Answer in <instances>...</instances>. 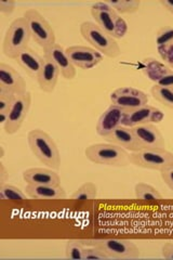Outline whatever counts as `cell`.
<instances>
[{
    "mask_svg": "<svg viewBox=\"0 0 173 260\" xmlns=\"http://www.w3.org/2000/svg\"><path fill=\"white\" fill-rule=\"evenodd\" d=\"M27 142L30 151L40 162L51 169H60L61 154L50 135L41 129H32L27 135Z\"/></svg>",
    "mask_w": 173,
    "mask_h": 260,
    "instance_id": "6da1fadb",
    "label": "cell"
},
{
    "mask_svg": "<svg viewBox=\"0 0 173 260\" xmlns=\"http://www.w3.org/2000/svg\"><path fill=\"white\" fill-rule=\"evenodd\" d=\"M87 159L96 165L126 167L131 164L130 152L113 143H94L85 150Z\"/></svg>",
    "mask_w": 173,
    "mask_h": 260,
    "instance_id": "7a4b0ae2",
    "label": "cell"
},
{
    "mask_svg": "<svg viewBox=\"0 0 173 260\" xmlns=\"http://www.w3.org/2000/svg\"><path fill=\"white\" fill-rule=\"evenodd\" d=\"M79 29L82 38L107 58L115 59L121 54V49L116 39L107 34L95 23L90 21L82 22Z\"/></svg>",
    "mask_w": 173,
    "mask_h": 260,
    "instance_id": "3957f363",
    "label": "cell"
},
{
    "mask_svg": "<svg viewBox=\"0 0 173 260\" xmlns=\"http://www.w3.org/2000/svg\"><path fill=\"white\" fill-rule=\"evenodd\" d=\"M31 38L27 22L24 18H18L11 22L4 38L3 51L7 58L15 60L24 49L28 47Z\"/></svg>",
    "mask_w": 173,
    "mask_h": 260,
    "instance_id": "277c9868",
    "label": "cell"
},
{
    "mask_svg": "<svg viewBox=\"0 0 173 260\" xmlns=\"http://www.w3.org/2000/svg\"><path fill=\"white\" fill-rule=\"evenodd\" d=\"M84 245L96 246L104 253L115 259H134L140 257V249L136 244L131 240L120 239H93L81 240Z\"/></svg>",
    "mask_w": 173,
    "mask_h": 260,
    "instance_id": "5b68a950",
    "label": "cell"
},
{
    "mask_svg": "<svg viewBox=\"0 0 173 260\" xmlns=\"http://www.w3.org/2000/svg\"><path fill=\"white\" fill-rule=\"evenodd\" d=\"M130 161L140 168L161 172L173 166V153L166 149H143L130 153Z\"/></svg>",
    "mask_w": 173,
    "mask_h": 260,
    "instance_id": "8992f818",
    "label": "cell"
},
{
    "mask_svg": "<svg viewBox=\"0 0 173 260\" xmlns=\"http://www.w3.org/2000/svg\"><path fill=\"white\" fill-rule=\"evenodd\" d=\"M23 18L26 20L31 38L43 49H47L55 45V34L45 16L36 9H28L24 13Z\"/></svg>",
    "mask_w": 173,
    "mask_h": 260,
    "instance_id": "52a82bcc",
    "label": "cell"
},
{
    "mask_svg": "<svg viewBox=\"0 0 173 260\" xmlns=\"http://www.w3.org/2000/svg\"><path fill=\"white\" fill-rule=\"evenodd\" d=\"M31 105V93L26 91L25 93L16 95L12 107L9 111V117L4 125L6 134L14 135L20 130L24 120L27 117Z\"/></svg>",
    "mask_w": 173,
    "mask_h": 260,
    "instance_id": "ba28073f",
    "label": "cell"
},
{
    "mask_svg": "<svg viewBox=\"0 0 173 260\" xmlns=\"http://www.w3.org/2000/svg\"><path fill=\"white\" fill-rule=\"evenodd\" d=\"M111 102L116 107L130 111L148 103V95L133 87H121L111 93Z\"/></svg>",
    "mask_w": 173,
    "mask_h": 260,
    "instance_id": "9c48e42d",
    "label": "cell"
},
{
    "mask_svg": "<svg viewBox=\"0 0 173 260\" xmlns=\"http://www.w3.org/2000/svg\"><path fill=\"white\" fill-rule=\"evenodd\" d=\"M164 114L153 105L146 104L141 108L126 111L122 126L133 128L147 124H159L163 120Z\"/></svg>",
    "mask_w": 173,
    "mask_h": 260,
    "instance_id": "30bf717a",
    "label": "cell"
},
{
    "mask_svg": "<svg viewBox=\"0 0 173 260\" xmlns=\"http://www.w3.org/2000/svg\"><path fill=\"white\" fill-rule=\"evenodd\" d=\"M66 53L75 68L81 70H91L100 64L104 55L94 48L86 46H72L66 49Z\"/></svg>",
    "mask_w": 173,
    "mask_h": 260,
    "instance_id": "8fae6325",
    "label": "cell"
},
{
    "mask_svg": "<svg viewBox=\"0 0 173 260\" xmlns=\"http://www.w3.org/2000/svg\"><path fill=\"white\" fill-rule=\"evenodd\" d=\"M44 58L53 62L65 79L72 80L75 78L77 74L75 65L71 62L66 53V49H64L61 45L55 44L47 49H44Z\"/></svg>",
    "mask_w": 173,
    "mask_h": 260,
    "instance_id": "7c38bea8",
    "label": "cell"
},
{
    "mask_svg": "<svg viewBox=\"0 0 173 260\" xmlns=\"http://www.w3.org/2000/svg\"><path fill=\"white\" fill-rule=\"evenodd\" d=\"M125 114V110H122L114 104H111L97 119V123L95 126L96 134L105 139V138L107 136H110L114 130H116L118 127L122 126Z\"/></svg>",
    "mask_w": 173,
    "mask_h": 260,
    "instance_id": "4fadbf2b",
    "label": "cell"
},
{
    "mask_svg": "<svg viewBox=\"0 0 173 260\" xmlns=\"http://www.w3.org/2000/svg\"><path fill=\"white\" fill-rule=\"evenodd\" d=\"M0 89L20 95L27 91V85L18 71L3 62L0 63Z\"/></svg>",
    "mask_w": 173,
    "mask_h": 260,
    "instance_id": "5bb4252c",
    "label": "cell"
},
{
    "mask_svg": "<svg viewBox=\"0 0 173 260\" xmlns=\"http://www.w3.org/2000/svg\"><path fill=\"white\" fill-rule=\"evenodd\" d=\"M136 139L143 149H166V142L160 130L154 124L141 125L132 128Z\"/></svg>",
    "mask_w": 173,
    "mask_h": 260,
    "instance_id": "9a60e30c",
    "label": "cell"
},
{
    "mask_svg": "<svg viewBox=\"0 0 173 260\" xmlns=\"http://www.w3.org/2000/svg\"><path fill=\"white\" fill-rule=\"evenodd\" d=\"M23 179L30 185H61L60 175L51 168H28L23 172Z\"/></svg>",
    "mask_w": 173,
    "mask_h": 260,
    "instance_id": "2e32d148",
    "label": "cell"
},
{
    "mask_svg": "<svg viewBox=\"0 0 173 260\" xmlns=\"http://www.w3.org/2000/svg\"><path fill=\"white\" fill-rule=\"evenodd\" d=\"M105 140L110 143L116 144L120 146V148L125 149L126 151L131 153L142 150L132 128L130 127H126V126L118 127L116 130H114L110 136H107L105 138Z\"/></svg>",
    "mask_w": 173,
    "mask_h": 260,
    "instance_id": "e0dca14e",
    "label": "cell"
},
{
    "mask_svg": "<svg viewBox=\"0 0 173 260\" xmlns=\"http://www.w3.org/2000/svg\"><path fill=\"white\" fill-rule=\"evenodd\" d=\"M15 61L18 62L20 67L27 73L28 76L32 78H37L40 71L43 70L45 58L40 56L34 49L27 47L16 56Z\"/></svg>",
    "mask_w": 173,
    "mask_h": 260,
    "instance_id": "ac0fdd59",
    "label": "cell"
},
{
    "mask_svg": "<svg viewBox=\"0 0 173 260\" xmlns=\"http://www.w3.org/2000/svg\"><path fill=\"white\" fill-rule=\"evenodd\" d=\"M60 75V70L57 69L56 65L50 60L45 59L43 70L40 71L39 75L36 78L40 90L47 93L53 92Z\"/></svg>",
    "mask_w": 173,
    "mask_h": 260,
    "instance_id": "d6986e66",
    "label": "cell"
},
{
    "mask_svg": "<svg viewBox=\"0 0 173 260\" xmlns=\"http://www.w3.org/2000/svg\"><path fill=\"white\" fill-rule=\"evenodd\" d=\"M25 193L34 200H61L66 198V192L61 185H30L26 184Z\"/></svg>",
    "mask_w": 173,
    "mask_h": 260,
    "instance_id": "ffe728a7",
    "label": "cell"
},
{
    "mask_svg": "<svg viewBox=\"0 0 173 260\" xmlns=\"http://www.w3.org/2000/svg\"><path fill=\"white\" fill-rule=\"evenodd\" d=\"M142 71L148 79L156 84L159 79L173 70H171L163 62L156 60L155 58H145L142 62Z\"/></svg>",
    "mask_w": 173,
    "mask_h": 260,
    "instance_id": "44dd1931",
    "label": "cell"
},
{
    "mask_svg": "<svg viewBox=\"0 0 173 260\" xmlns=\"http://www.w3.org/2000/svg\"><path fill=\"white\" fill-rule=\"evenodd\" d=\"M91 15L95 21L96 25L100 26L107 34L113 37L116 25V19L119 15L115 11H95L91 10Z\"/></svg>",
    "mask_w": 173,
    "mask_h": 260,
    "instance_id": "7402d4cb",
    "label": "cell"
},
{
    "mask_svg": "<svg viewBox=\"0 0 173 260\" xmlns=\"http://www.w3.org/2000/svg\"><path fill=\"white\" fill-rule=\"evenodd\" d=\"M135 198L143 202H157L162 200V195L153 185L140 182L134 186Z\"/></svg>",
    "mask_w": 173,
    "mask_h": 260,
    "instance_id": "603a6c76",
    "label": "cell"
},
{
    "mask_svg": "<svg viewBox=\"0 0 173 260\" xmlns=\"http://www.w3.org/2000/svg\"><path fill=\"white\" fill-rule=\"evenodd\" d=\"M151 94L156 101L173 111V88L154 85L151 88Z\"/></svg>",
    "mask_w": 173,
    "mask_h": 260,
    "instance_id": "cb8c5ba5",
    "label": "cell"
},
{
    "mask_svg": "<svg viewBox=\"0 0 173 260\" xmlns=\"http://www.w3.org/2000/svg\"><path fill=\"white\" fill-rule=\"evenodd\" d=\"M16 94L0 89V123L5 125L9 117V111L15 100Z\"/></svg>",
    "mask_w": 173,
    "mask_h": 260,
    "instance_id": "d4e9b609",
    "label": "cell"
},
{
    "mask_svg": "<svg viewBox=\"0 0 173 260\" xmlns=\"http://www.w3.org/2000/svg\"><path fill=\"white\" fill-rule=\"evenodd\" d=\"M0 199L3 201L11 202H24L26 200V193H24L21 189L16 188L9 183L0 184Z\"/></svg>",
    "mask_w": 173,
    "mask_h": 260,
    "instance_id": "484cf974",
    "label": "cell"
},
{
    "mask_svg": "<svg viewBox=\"0 0 173 260\" xmlns=\"http://www.w3.org/2000/svg\"><path fill=\"white\" fill-rule=\"evenodd\" d=\"M97 198V186L93 182H86L72 194L75 201H90Z\"/></svg>",
    "mask_w": 173,
    "mask_h": 260,
    "instance_id": "4316f807",
    "label": "cell"
},
{
    "mask_svg": "<svg viewBox=\"0 0 173 260\" xmlns=\"http://www.w3.org/2000/svg\"><path fill=\"white\" fill-rule=\"evenodd\" d=\"M109 4L119 15L135 13L141 6L139 0H119V2H109Z\"/></svg>",
    "mask_w": 173,
    "mask_h": 260,
    "instance_id": "83f0119b",
    "label": "cell"
},
{
    "mask_svg": "<svg viewBox=\"0 0 173 260\" xmlns=\"http://www.w3.org/2000/svg\"><path fill=\"white\" fill-rule=\"evenodd\" d=\"M84 249L81 240H68L65 246V256L67 259H84Z\"/></svg>",
    "mask_w": 173,
    "mask_h": 260,
    "instance_id": "f1b7e54d",
    "label": "cell"
},
{
    "mask_svg": "<svg viewBox=\"0 0 173 260\" xmlns=\"http://www.w3.org/2000/svg\"><path fill=\"white\" fill-rule=\"evenodd\" d=\"M173 43V27L172 26H163L156 35V48L164 47Z\"/></svg>",
    "mask_w": 173,
    "mask_h": 260,
    "instance_id": "f546056e",
    "label": "cell"
},
{
    "mask_svg": "<svg viewBox=\"0 0 173 260\" xmlns=\"http://www.w3.org/2000/svg\"><path fill=\"white\" fill-rule=\"evenodd\" d=\"M84 259L85 260H106L110 259V256L96 246H89L84 249Z\"/></svg>",
    "mask_w": 173,
    "mask_h": 260,
    "instance_id": "4dcf8cb0",
    "label": "cell"
},
{
    "mask_svg": "<svg viewBox=\"0 0 173 260\" xmlns=\"http://www.w3.org/2000/svg\"><path fill=\"white\" fill-rule=\"evenodd\" d=\"M157 52L161 61L168 65L171 70H173V43L164 47H158Z\"/></svg>",
    "mask_w": 173,
    "mask_h": 260,
    "instance_id": "1f68e13d",
    "label": "cell"
},
{
    "mask_svg": "<svg viewBox=\"0 0 173 260\" xmlns=\"http://www.w3.org/2000/svg\"><path fill=\"white\" fill-rule=\"evenodd\" d=\"M128 31V24L127 22L123 20L120 15L117 16L116 19V25H115V31L113 38L115 39H121L126 36Z\"/></svg>",
    "mask_w": 173,
    "mask_h": 260,
    "instance_id": "d6a6232c",
    "label": "cell"
},
{
    "mask_svg": "<svg viewBox=\"0 0 173 260\" xmlns=\"http://www.w3.org/2000/svg\"><path fill=\"white\" fill-rule=\"evenodd\" d=\"M16 3L13 0H0V13L4 15H10L14 12Z\"/></svg>",
    "mask_w": 173,
    "mask_h": 260,
    "instance_id": "836d02e7",
    "label": "cell"
},
{
    "mask_svg": "<svg viewBox=\"0 0 173 260\" xmlns=\"http://www.w3.org/2000/svg\"><path fill=\"white\" fill-rule=\"evenodd\" d=\"M160 176L163 182L168 185V188L173 191V166L168 167L160 172Z\"/></svg>",
    "mask_w": 173,
    "mask_h": 260,
    "instance_id": "e575fe53",
    "label": "cell"
},
{
    "mask_svg": "<svg viewBox=\"0 0 173 260\" xmlns=\"http://www.w3.org/2000/svg\"><path fill=\"white\" fill-rule=\"evenodd\" d=\"M155 85H158L161 87H168L173 88V71L168 73L167 75H164L161 79H159Z\"/></svg>",
    "mask_w": 173,
    "mask_h": 260,
    "instance_id": "d590c367",
    "label": "cell"
},
{
    "mask_svg": "<svg viewBox=\"0 0 173 260\" xmlns=\"http://www.w3.org/2000/svg\"><path fill=\"white\" fill-rule=\"evenodd\" d=\"M161 255L168 260H173V242H167L161 248Z\"/></svg>",
    "mask_w": 173,
    "mask_h": 260,
    "instance_id": "8d00e7d4",
    "label": "cell"
},
{
    "mask_svg": "<svg viewBox=\"0 0 173 260\" xmlns=\"http://www.w3.org/2000/svg\"><path fill=\"white\" fill-rule=\"evenodd\" d=\"M90 10H95V11H115L109 2H98L93 5H91V9ZM116 12V11H115Z\"/></svg>",
    "mask_w": 173,
    "mask_h": 260,
    "instance_id": "74e56055",
    "label": "cell"
},
{
    "mask_svg": "<svg viewBox=\"0 0 173 260\" xmlns=\"http://www.w3.org/2000/svg\"><path fill=\"white\" fill-rule=\"evenodd\" d=\"M9 179V170H8L4 164V161H0V184L7 183Z\"/></svg>",
    "mask_w": 173,
    "mask_h": 260,
    "instance_id": "f35d334b",
    "label": "cell"
},
{
    "mask_svg": "<svg viewBox=\"0 0 173 260\" xmlns=\"http://www.w3.org/2000/svg\"><path fill=\"white\" fill-rule=\"evenodd\" d=\"M159 4H160L167 11H169L170 13L173 14V0H160Z\"/></svg>",
    "mask_w": 173,
    "mask_h": 260,
    "instance_id": "ab89813d",
    "label": "cell"
},
{
    "mask_svg": "<svg viewBox=\"0 0 173 260\" xmlns=\"http://www.w3.org/2000/svg\"><path fill=\"white\" fill-rule=\"evenodd\" d=\"M4 156H5V149H4V146H0V158H4Z\"/></svg>",
    "mask_w": 173,
    "mask_h": 260,
    "instance_id": "60d3db41",
    "label": "cell"
}]
</instances>
